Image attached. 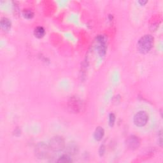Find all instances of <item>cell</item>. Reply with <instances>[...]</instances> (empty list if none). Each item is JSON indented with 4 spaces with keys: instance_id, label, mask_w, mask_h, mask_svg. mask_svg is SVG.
<instances>
[{
    "instance_id": "1",
    "label": "cell",
    "mask_w": 163,
    "mask_h": 163,
    "mask_svg": "<svg viewBox=\"0 0 163 163\" xmlns=\"http://www.w3.org/2000/svg\"><path fill=\"white\" fill-rule=\"evenodd\" d=\"M154 45V38L150 35H146L139 40L138 43V49L142 54L149 52Z\"/></svg>"
},
{
    "instance_id": "2",
    "label": "cell",
    "mask_w": 163,
    "mask_h": 163,
    "mask_svg": "<svg viewBox=\"0 0 163 163\" xmlns=\"http://www.w3.org/2000/svg\"><path fill=\"white\" fill-rule=\"evenodd\" d=\"M52 150L49 145L42 142L38 143L35 147V154L39 159H49L52 156Z\"/></svg>"
},
{
    "instance_id": "3",
    "label": "cell",
    "mask_w": 163,
    "mask_h": 163,
    "mask_svg": "<svg viewBox=\"0 0 163 163\" xmlns=\"http://www.w3.org/2000/svg\"><path fill=\"white\" fill-rule=\"evenodd\" d=\"M49 146L52 151L59 152L63 150L65 146L64 139L61 136L53 137L50 140Z\"/></svg>"
},
{
    "instance_id": "4",
    "label": "cell",
    "mask_w": 163,
    "mask_h": 163,
    "mask_svg": "<svg viewBox=\"0 0 163 163\" xmlns=\"http://www.w3.org/2000/svg\"><path fill=\"white\" fill-rule=\"evenodd\" d=\"M149 120V115L145 112L140 111L138 112L134 117V123L138 127H143L147 123Z\"/></svg>"
},
{
    "instance_id": "5",
    "label": "cell",
    "mask_w": 163,
    "mask_h": 163,
    "mask_svg": "<svg viewBox=\"0 0 163 163\" xmlns=\"http://www.w3.org/2000/svg\"><path fill=\"white\" fill-rule=\"evenodd\" d=\"M82 108L81 101L76 97H72L68 102L69 110L73 113H79Z\"/></svg>"
},
{
    "instance_id": "6",
    "label": "cell",
    "mask_w": 163,
    "mask_h": 163,
    "mask_svg": "<svg viewBox=\"0 0 163 163\" xmlns=\"http://www.w3.org/2000/svg\"><path fill=\"white\" fill-rule=\"evenodd\" d=\"M97 50L101 56L105 55L106 50V42L105 37L103 35H99L97 37Z\"/></svg>"
},
{
    "instance_id": "7",
    "label": "cell",
    "mask_w": 163,
    "mask_h": 163,
    "mask_svg": "<svg viewBox=\"0 0 163 163\" xmlns=\"http://www.w3.org/2000/svg\"><path fill=\"white\" fill-rule=\"evenodd\" d=\"M126 144L129 149L135 150L137 149L140 145V140H139L138 137L135 135H131L126 139Z\"/></svg>"
},
{
    "instance_id": "8",
    "label": "cell",
    "mask_w": 163,
    "mask_h": 163,
    "mask_svg": "<svg viewBox=\"0 0 163 163\" xmlns=\"http://www.w3.org/2000/svg\"><path fill=\"white\" fill-rule=\"evenodd\" d=\"M0 25L4 31H9L11 28V21L6 17H3L0 21Z\"/></svg>"
},
{
    "instance_id": "9",
    "label": "cell",
    "mask_w": 163,
    "mask_h": 163,
    "mask_svg": "<svg viewBox=\"0 0 163 163\" xmlns=\"http://www.w3.org/2000/svg\"><path fill=\"white\" fill-rule=\"evenodd\" d=\"M105 135V131L103 128L102 127H98L94 133V138L96 141H100L102 140V139L103 138V136Z\"/></svg>"
},
{
    "instance_id": "10",
    "label": "cell",
    "mask_w": 163,
    "mask_h": 163,
    "mask_svg": "<svg viewBox=\"0 0 163 163\" xmlns=\"http://www.w3.org/2000/svg\"><path fill=\"white\" fill-rule=\"evenodd\" d=\"M34 34L35 36L38 38H41L42 37H43V36L45 34V31L44 29V28L42 26H38L36 27L34 31Z\"/></svg>"
},
{
    "instance_id": "11",
    "label": "cell",
    "mask_w": 163,
    "mask_h": 163,
    "mask_svg": "<svg viewBox=\"0 0 163 163\" xmlns=\"http://www.w3.org/2000/svg\"><path fill=\"white\" fill-rule=\"evenodd\" d=\"M67 149H68V152L69 154L74 155L78 152V147H77L76 145H74V144L69 145L68 146Z\"/></svg>"
},
{
    "instance_id": "12",
    "label": "cell",
    "mask_w": 163,
    "mask_h": 163,
    "mask_svg": "<svg viewBox=\"0 0 163 163\" xmlns=\"http://www.w3.org/2000/svg\"><path fill=\"white\" fill-rule=\"evenodd\" d=\"M22 15H23V16H24L26 19H31L33 17L34 13L33 12V11L31 10L26 9V10H23Z\"/></svg>"
},
{
    "instance_id": "13",
    "label": "cell",
    "mask_w": 163,
    "mask_h": 163,
    "mask_svg": "<svg viewBox=\"0 0 163 163\" xmlns=\"http://www.w3.org/2000/svg\"><path fill=\"white\" fill-rule=\"evenodd\" d=\"M58 162H72V160L71 159L70 157L68 155H63L61 157H59V159L57 161Z\"/></svg>"
},
{
    "instance_id": "14",
    "label": "cell",
    "mask_w": 163,
    "mask_h": 163,
    "mask_svg": "<svg viewBox=\"0 0 163 163\" xmlns=\"http://www.w3.org/2000/svg\"><path fill=\"white\" fill-rule=\"evenodd\" d=\"M115 116L114 115V113H111L109 115V125L112 127L113 126L114 124H115Z\"/></svg>"
},
{
    "instance_id": "15",
    "label": "cell",
    "mask_w": 163,
    "mask_h": 163,
    "mask_svg": "<svg viewBox=\"0 0 163 163\" xmlns=\"http://www.w3.org/2000/svg\"><path fill=\"white\" fill-rule=\"evenodd\" d=\"M105 146L104 145H102L100 147V149L99 150V156H103L104 155L105 153Z\"/></svg>"
},
{
    "instance_id": "16",
    "label": "cell",
    "mask_w": 163,
    "mask_h": 163,
    "mask_svg": "<svg viewBox=\"0 0 163 163\" xmlns=\"http://www.w3.org/2000/svg\"><path fill=\"white\" fill-rule=\"evenodd\" d=\"M138 3L141 5H144L147 3V1H142V0H140V1L138 2Z\"/></svg>"
}]
</instances>
